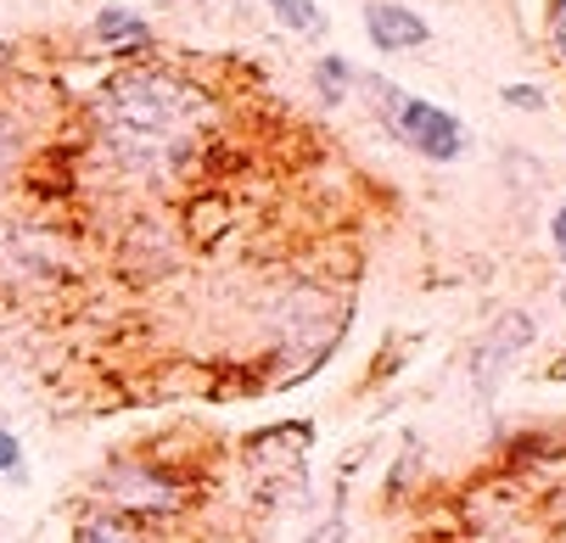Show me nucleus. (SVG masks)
<instances>
[{
    "label": "nucleus",
    "instance_id": "obj_13",
    "mask_svg": "<svg viewBox=\"0 0 566 543\" xmlns=\"http://www.w3.org/2000/svg\"><path fill=\"white\" fill-rule=\"evenodd\" d=\"M555 51L566 56V0H555Z\"/></svg>",
    "mask_w": 566,
    "mask_h": 543
},
{
    "label": "nucleus",
    "instance_id": "obj_8",
    "mask_svg": "<svg viewBox=\"0 0 566 543\" xmlns=\"http://www.w3.org/2000/svg\"><path fill=\"white\" fill-rule=\"evenodd\" d=\"M73 543H135L129 521H113V515H96V521H78Z\"/></svg>",
    "mask_w": 566,
    "mask_h": 543
},
{
    "label": "nucleus",
    "instance_id": "obj_16",
    "mask_svg": "<svg viewBox=\"0 0 566 543\" xmlns=\"http://www.w3.org/2000/svg\"><path fill=\"white\" fill-rule=\"evenodd\" d=\"M560 302H566V286H560Z\"/></svg>",
    "mask_w": 566,
    "mask_h": 543
},
{
    "label": "nucleus",
    "instance_id": "obj_1",
    "mask_svg": "<svg viewBox=\"0 0 566 543\" xmlns=\"http://www.w3.org/2000/svg\"><path fill=\"white\" fill-rule=\"evenodd\" d=\"M102 140L113 146V158L140 174H175L191 146L208 129V96L175 73H118L96 102Z\"/></svg>",
    "mask_w": 566,
    "mask_h": 543
},
{
    "label": "nucleus",
    "instance_id": "obj_12",
    "mask_svg": "<svg viewBox=\"0 0 566 543\" xmlns=\"http://www.w3.org/2000/svg\"><path fill=\"white\" fill-rule=\"evenodd\" d=\"M549 242H555V253L566 258V207H560V213L549 219Z\"/></svg>",
    "mask_w": 566,
    "mask_h": 543
},
{
    "label": "nucleus",
    "instance_id": "obj_7",
    "mask_svg": "<svg viewBox=\"0 0 566 543\" xmlns=\"http://www.w3.org/2000/svg\"><path fill=\"white\" fill-rule=\"evenodd\" d=\"M96 34H102V45H140L146 40V23L129 18V12H102L96 18Z\"/></svg>",
    "mask_w": 566,
    "mask_h": 543
},
{
    "label": "nucleus",
    "instance_id": "obj_15",
    "mask_svg": "<svg viewBox=\"0 0 566 543\" xmlns=\"http://www.w3.org/2000/svg\"><path fill=\"white\" fill-rule=\"evenodd\" d=\"M12 158V124H0V163Z\"/></svg>",
    "mask_w": 566,
    "mask_h": 543
},
{
    "label": "nucleus",
    "instance_id": "obj_4",
    "mask_svg": "<svg viewBox=\"0 0 566 543\" xmlns=\"http://www.w3.org/2000/svg\"><path fill=\"white\" fill-rule=\"evenodd\" d=\"M533 342V320L527 315H505L500 326H494V337L476 348V359H471V375H476V393L482 398H494L500 393V381H505V370L516 364V353Z\"/></svg>",
    "mask_w": 566,
    "mask_h": 543
},
{
    "label": "nucleus",
    "instance_id": "obj_6",
    "mask_svg": "<svg viewBox=\"0 0 566 543\" xmlns=\"http://www.w3.org/2000/svg\"><path fill=\"white\" fill-rule=\"evenodd\" d=\"M264 7L297 34H326V12H319L314 0H264Z\"/></svg>",
    "mask_w": 566,
    "mask_h": 543
},
{
    "label": "nucleus",
    "instance_id": "obj_5",
    "mask_svg": "<svg viewBox=\"0 0 566 543\" xmlns=\"http://www.w3.org/2000/svg\"><path fill=\"white\" fill-rule=\"evenodd\" d=\"M365 29L381 51H410V45H427V23L410 12V7H392V0H376L365 7Z\"/></svg>",
    "mask_w": 566,
    "mask_h": 543
},
{
    "label": "nucleus",
    "instance_id": "obj_9",
    "mask_svg": "<svg viewBox=\"0 0 566 543\" xmlns=\"http://www.w3.org/2000/svg\"><path fill=\"white\" fill-rule=\"evenodd\" d=\"M319 79H326V96L337 102L343 96V79H348V62L343 56H326V62H319Z\"/></svg>",
    "mask_w": 566,
    "mask_h": 543
},
{
    "label": "nucleus",
    "instance_id": "obj_2",
    "mask_svg": "<svg viewBox=\"0 0 566 543\" xmlns=\"http://www.w3.org/2000/svg\"><path fill=\"white\" fill-rule=\"evenodd\" d=\"M387 102H392V124H398V135L410 140L421 158H432V163H454L460 151H465V129H460V118H449L443 107L416 102V96H392V91H387Z\"/></svg>",
    "mask_w": 566,
    "mask_h": 543
},
{
    "label": "nucleus",
    "instance_id": "obj_11",
    "mask_svg": "<svg viewBox=\"0 0 566 543\" xmlns=\"http://www.w3.org/2000/svg\"><path fill=\"white\" fill-rule=\"evenodd\" d=\"M12 465H18V437L0 432V471H12Z\"/></svg>",
    "mask_w": 566,
    "mask_h": 543
},
{
    "label": "nucleus",
    "instance_id": "obj_14",
    "mask_svg": "<svg viewBox=\"0 0 566 543\" xmlns=\"http://www.w3.org/2000/svg\"><path fill=\"white\" fill-rule=\"evenodd\" d=\"M555 526L566 532V482H560V493H555Z\"/></svg>",
    "mask_w": 566,
    "mask_h": 543
},
{
    "label": "nucleus",
    "instance_id": "obj_10",
    "mask_svg": "<svg viewBox=\"0 0 566 543\" xmlns=\"http://www.w3.org/2000/svg\"><path fill=\"white\" fill-rule=\"evenodd\" d=\"M505 102L522 107V113H538L544 107V91H527V85H505Z\"/></svg>",
    "mask_w": 566,
    "mask_h": 543
},
{
    "label": "nucleus",
    "instance_id": "obj_3",
    "mask_svg": "<svg viewBox=\"0 0 566 543\" xmlns=\"http://www.w3.org/2000/svg\"><path fill=\"white\" fill-rule=\"evenodd\" d=\"M107 499L135 510V515H157V510H180L186 504V488L164 471H151V465H113L107 471Z\"/></svg>",
    "mask_w": 566,
    "mask_h": 543
}]
</instances>
